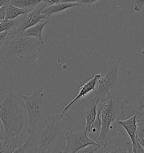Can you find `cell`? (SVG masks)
I'll use <instances>...</instances> for the list:
<instances>
[{
	"label": "cell",
	"mask_w": 144,
	"mask_h": 153,
	"mask_svg": "<svg viewBox=\"0 0 144 153\" xmlns=\"http://www.w3.org/2000/svg\"><path fill=\"white\" fill-rule=\"evenodd\" d=\"M80 0H62L61 2H78Z\"/></svg>",
	"instance_id": "cell-30"
},
{
	"label": "cell",
	"mask_w": 144,
	"mask_h": 153,
	"mask_svg": "<svg viewBox=\"0 0 144 153\" xmlns=\"http://www.w3.org/2000/svg\"><path fill=\"white\" fill-rule=\"evenodd\" d=\"M62 0H46V2L50 4H58L61 2Z\"/></svg>",
	"instance_id": "cell-27"
},
{
	"label": "cell",
	"mask_w": 144,
	"mask_h": 153,
	"mask_svg": "<svg viewBox=\"0 0 144 153\" xmlns=\"http://www.w3.org/2000/svg\"><path fill=\"white\" fill-rule=\"evenodd\" d=\"M101 146L99 144H91L80 149L77 153H98Z\"/></svg>",
	"instance_id": "cell-20"
},
{
	"label": "cell",
	"mask_w": 144,
	"mask_h": 153,
	"mask_svg": "<svg viewBox=\"0 0 144 153\" xmlns=\"http://www.w3.org/2000/svg\"><path fill=\"white\" fill-rule=\"evenodd\" d=\"M1 21H2V20H0V23H1Z\"/></svg>",
	"instance_id": "cell-33"
},
{
	"label": "cell",
	"mask_w": 144,
	"mask_h": 153,
	"mask_svg": "<svg viewBox=\"0 0 144 153\" xmlns=\"http://www.w3.org/2000/svg\"><path fill=\"white\" fill-rule=\"evenodd\" d=\"M125 106L126 98L120 95L112 97L100 104L101 130L96 142L101 148L108 144V140L116 132L118 122L126 119Z\"/></svg>",
	"instance_id": "cell-3"
},
{
	"label": "cell",
	"mask_w": 144,
	"mask_h": 153,
	"mask_svg": "<svg viewBox=\"0 0 144 153\" xmlns=\"http://www.w3.org/2000/svg\"><path fill=\"white\" fill-rule=\"evenodd\" d=\"M44 46V41L26 36L15 27L9 30L6 41L0 48V60L12 58H29Z\"/></svg>",
	"instance_id": "cell-4"
},
{
	"label": "cell",
	"mask_w": 144,
	"mask_h": 153,
	"mask_svg": "<svg viewBox=\"0 0 144 153\" xmlns=\"http://www.w3.org/2000/svg\"><path fill=\"white\" fill-rule=\"evenodd\" d=\"M132 97L134 104L136 105L135 108H136L137 111V114H136L144 113V90L142 91L140 90L135 91Z\"/></svg>",
	"instance_id": "cell-17"
},
{
	"label": "cell",
	"mask_w": 144,
	"mask_h": 153,
	"mask_svg": "<svg viewBox=\"0 0 144 153\" xmlns=\"http://www.w3.org/2000/svg\"><path fill=\"white\" fill-rule=\"evenodd\" d=\"M0 138L4 139V128L2 120L0 118Z\"/></svg>",
	"instance_id": "cell-26"
},
{
	"label": "cell",
	"mask_w": 144,
	"mask_h": 153,
	"mask_svg": "<svg viewBox=\"0 0 144 153\" xmlns=\"http://www.w3.org/2000/svg\"><path fill=\"white\" fill-rule=\"evenodd\" d=\"M48 23V20L42 19L34 25L25 30L22 32V33L24 35L26 36L35 37L40 41H43V39L42 37V32L44 26Z\"/></svg>",
	"instance_id": "cell-13"
},
{
	"label": "cell",
	"mask_w": 144,
	"mask_h": 153,
	"mask_svg": "<svg viewBox=\"0 0 144 153\" xmlns=\"http://www.w3.org/2000/svg\"><path fill=\"white\" fill-rule=\"evenodd\" d=\"M121 55L118 59L110 60L106 62L101 74L97 83L98 86L94 90V94L100 103H103L108 98L118 96L119 93V81L118 77V70Z\"/></svg>",
	"instance_id": "cell-5"
},
{
	"label": "cell",
	"mask_w": 144,
	"mask_h": 153,
	"mask_svg": "<svg viewBox=\"0 0 144 153\" xmlns=\"http://www.w3.org/2000/svg\"><path fill=\"white\" fill-rule=\"evenodd\" d=\"M10 2L14 6L27 9L29 12L34 9L41 2H46V0H11Z\"/></svg>",
	"instance_id": "cell-15"
},
{
	"label": "cell",
	"mask_w": 144,
	"mask_h": 153,
	"mask_svg": "<svg viewBox=\"0 0 144 153\" xmlns=\"http://www.w3.org/2000/svg\"><path fill=\"white\" fill-rule=\"evenodd\" d=\"M8 4H6V5H4L1 7H0V20H3L5 18L6 10V7H7Z\"/></svg>",
	"instance_id": "cell-25"
},
{
	"label": "cell",
	"mask_w": 144,
	"mask_h": 153,
	"mask_svg": "<svg viewBox=\"0 0 144 153\" xmlns=\"http://www.w3.org/2000/svg\"><path fill=\"white\" fill-rule=\"evenodd\" d=\"M28 12L29 11L27 9L19 8L14 6L10 1L7 4L4 19H14L17 18L19 15L27 14Z\"/></svg>",
	"instance_id": "cell-16"
},
{
	"label": "cell",
	"mask_w": 144,
	"mask_h": 153,
	"mask_svg": "<svg viewBox=\"0 0 144 153\" xmlns=\"http://www.w3.org/2000/svg\"><path fill=\"white\" fill-rule=\"evenodd\" d=\"M80 4L78 2H60L58 4H52V5H50L49 6H46V5L44 6V7L41 10L40 13L44 14L45 16L47 17V18H48L51 15H52L54 13L62 11L64 10H65L69 7H70L76 6H80Z\"/></svg>",
	"instance_id": "cell-12"
},
{
	"label": "cell",
	"mask_w": 144,
	"mask_h": 153,
	"mask_svg": "<svg viewBox=\"0 0 144 153\" xmlns=\"http://www.w3.org/2000/svg\"><path fill=\"white\" fill-rule=\"evenodd\" d=\"M118 125L123 127L130 137L132 144V153H136L137 149V114H134L132 117L118 122Z\"/></svg>",
	"instance_id": "cell-9"
},
{
	"label": "cell",
	"mask_w": 144,
	"mask_h": 153,
	"mask_svg": "<svg viewBox=\"0 0 144 153\" xmlns=\"http://www.w3.org/2000/svg\"><path fill=\"white\" fill-rule=\"evenodd\" d=\"M139 118L137 117V118L139 119V120H141L144 121V113L140 114H139Z\"/></svg>",
	"instance_id": "cell-31"
},
{
	"label": "cell",
	"mask_w": 144,
	"mask_h": 153,
	"mask_svg": "<svg viewBox=\"0 0 144 153\" xmlns=\"http://www.w3.org/2000/svg\"><path fill=\"white\" fill-rule=\"evenodd\" d=\"M101 130V120L100 109H98L96 117L94 119V122L92 123L91 125L90 126V130L87 134L91 139L96 142L99 137V135L100 134Z\"/></svg>",
	"instance_id": "cell-14"
},
{
	"label": "cell",
	"mask_w": 144,
	"mask_h": 153,
	"mask_svg": "<svg viewBox=\"0 0 144 153\" xmlns=\"http://www.w3.org/2000/svg\"></svg>",
	"instance_id": "cell-34"
},
{
	"label": "cell",
	"mask_w": 144,
	"mask_h": 153,
	"mask_svg": "<svg viewBox=\"0 0 144 153\" xmlns=\"http://www.w3.org/2000/svg\"><path fill=\"white\" fill-rule=\"evenodd\" d=\"M144 5V0H134V9L135 11H140Z\"/></svg>",
	"instance_id": "cell-23"
},
{
	"label": "cell",
	"mask_w": 144,
	"mask_h": 153,
	"mask_svg": "<svg viewBox=\"0 0 144 153\" xmlns=\"http://www.w3.org/2000/svg\"><path fill=\"white\" fill-rule=\"evenodd\" d=\"M13 152V150L10 148L4 140L0 138V153H11Z\"/></svg>",
	"instance_id": "cell-21"
},
{
	"label": "cell",
	"mask_w": 144,
	"mask_h": 153,
	"mask_svg": "<svg viewBox=\"0 0 144 153\" xmlns=\"http://www.w3.org/2000/svg\"><path fill=\"white\" fill-rule=\"evenodd\" d=\"M10 1V0H0V7L3 6L4 5H6Z\"/></svg>",
	"instance_id": "cell-29"
},
{
	"label": "cell",
	"mask_w": 144,
	"mask_h": 153,
	"mask_svg": "<svg viewBox=\"0 0 144 153\" xmlns=\"http://www.w3.org/2000/svg\"><path fill=\"white\" fill-rule=\"evenodd\" d=\"M97 144L88 136L85 129L75 132L69 131L66 134V144L64 153H77L87 145Z\"/></svg>",
	"instance_id": "cell-7"
},
{
	"label": "cell",
	"mask_w": 144,
	"mask_h": 153,
	"mask_svg": "<svg viewBox=\"0 0 144 153\" xmlns=\"http://www.w3.org/2000/svg\"><path fill=\"white\" fill-rule=\"evenodd\" d=\"M18 23L17 19H4L0 23V32L10 30L15 27Z\"/></svg>",
	"instance_id": "cell-18"
},
{
	"label": "cell",
	"mask_w": 144,
	"mask_h": 153,
	"mask_svg": "<svg viewBox=\"0 0 144 153\" xmlns=\"http://www.w3.org/2000/svg\"><path fill=\"white\" fill-rule=\"evenodd\" d=\"M42 88H35L31 95H22L27 112L29 133L34 132L36 127L46 117L45 105L43 99Z\"/></svg>",
	"instance_id": "cell-6"
},
{
	"label": "cell",
	"mask_w": 144,
	"mask_h": 153,
	"mask_svg": "<svg viewBox=\"0 0 144 153\" xmlns=\"http://www.w3.org/2000/svg\"><path fill=\"white\" fill-rule=\"evenodd\" d=\"M108 0H80L78 2L81 6L90 7L91 6H101L105 5L107 3Z\"/></svg>",
	"instance_id": "cell-19"
},
{
	"label": "cell",
	"mask_w": 144,
	"mask_h": 153,
	"mask_svg": "<svg viewBox=\"0 0 144 153\" xmlns=\"http://www.w3.org/2000/svg\"><path fill=\"white\" fill-rule=\"evenodd\" d=\"M47 2L42 5L37 6L34 9L28 13L24 14V17L17 19L18 23L15 28L20 32H23L28 28L34 25L42 19H45L47 17L44 14H41L40 11L42 9Z\"/></svg>",
	"instance_id": "cell-8"
},
{
	"label": "cell",
	"mask_w": 144,
	"mask_h": 153,
	"mask_svg": "<svg viewBox=\"0 0 144 153\" xmlns=\"http://www.w3.org/2000/svg\"><path fill=\"white\" fill-rule=\"evenodd\" d=\"M0 118L4 128V141L14 152L21 145L28 128L22 95L10 91L3 96L0 100Z\"/></svg>",
	"instance_id": "cell-2"
},
{
	"label": "cell",
	"mask_w": 144,
	"mask_h": 153,
	"mask_svg": "<svg viewBox=\"0 0 144 153\" xmlns=\"http://www.w3.org/2000/svg\"><path fill=\"white\" fill-rule=\"evenodd\" d=\"M72 118L67 112L47 116L14 153H64L66 134L72 130Z\"/></svg>",
	"instance_id": "cell-1"
},
{
	"label": "cell",
	"mask_w": 144,
	"mask_h": 153,
	"mask_svg": "<svg viewBox=\"0 0 144 153\" xmlns=\"http://www.w3.org/2000/svg\"><path fill=\"white\" fill-rule=\"evenodd\" d=\"M142 54H144V48L142 50Z\"/></svg>",
	"instance_id": "cell-32"
},
{
	"label": "cell",
	"mask_w": 144,
	"mask_h": 153,
	"mask_svg": "<svg viewBox=\"0 0 144 153\" xmlns=\"http://www.w3.org/2000/svg\"><path fill=\"white\" fill-rule=\"evenodd\" d=\"M8 34H9V30L0 32V48L4 43V42L8 37Z\"/></svg>",
	"instance_id": "cell-24"
},
{
	"label": "cell",
	"mask_w": 144,
	"mask_h": 153,
	"mask_svg": "<svg viewBox=\"0 0 144 153\" xmlns=\"http://www.w3.org/2000/svg\"><path fill=\"white\" fill-rule=\"evenodd\" d=\"M137 140H138V141L139 142L140 144H141V145L142 146V148H144V139L143 138H142L141 137H140V136H139L138 135H137Z\"/></svg>",
	"instance_id": "cell-28"
},
{
	"label": "cell",
	"mask_w": 144,
	"mask_h": 153,
	"mask_svg": "<svg viewBox=\"0 0 144 153\" xmlns=\"http://www.w3.org/2000/svg\"><path fill=\"white\" fill-rule=\"evenodd\" d=\"M137 135L141 137L144 139V121L139 120L137 118Z\"/></svg>",
	"instance_id": "cell-22"
},
{
	"label": "cell",
	"mask_w": 144,
	"mask_h": 153,
	"mask_svg": "<svg viewBox=\"0 0 144 153\" xmlns=\"http://www.w3.org/2000/svg\"><path fill=\"white\" fill-rule=\"evenodd\" d=\"M99 100L96 97L91 98L87 103L86 108V125L85 127L86 133L90 130V126L94 122L97 116V107L99 104Z\"/></svg>",
	"instance_id": "cell-11"
},
{
	"label": "cell",
	"mask_w": 144,
	"mask_h": 153,
	"mask_svg": "<svg viewBox=\"0 0 144 153\" xmlns=\"http://www.w3.org/2000/svg\"><path fill=\"white\" fill-rule=\"evenodd\" d=\"M100 76H101V74H96L92 79L89 80L88 81L82 84L81 87H80V91L78 93L76 97L73 99L72 101L68 104L67 106H65L64 108L63 111L60 114H64V113L66 112L67 111L68 109H69L72 105L73 104L75 103L78 100L81 99L82 97H83L86 95H87L88 94H89L90 92H91L92 91H94L95 90V86L96 85L98 80V79H99V78L100 77Z\"/></svg>",
	"instance_id": "cell-10"
}]
</instances>
